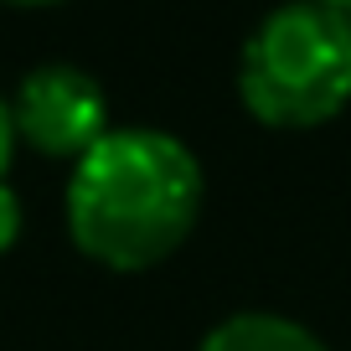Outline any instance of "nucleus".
<instances>
[{"label": "nucleus", "instance_id": "2", "mask_svg": "<svg viewBox=\"0 0 351 351\" xmlns=\"http://www.w3.org/2000/svg\"><path fill=\"white\" fill-rule=\"evenodd\" d=\"M238 104L279 134L320 130L351 109V21L315 0H285L238 47Z\"/></svg>", "mask_w": 351, "mask_h": 351}, {"label": "nucleus", "instance_id": "4", "mask_svg": "<svg viewBox=\"0 0 351 351\" xmlns=\"http://www.w3.org/2000/svg\"><path fill=\"white\" fill-rule=\"evenodd\" d=\"M197 351H330L310 326L279 310H238L202 336Z\"/></svg>", "mask_w": 351, "mask_h": 351}, {"label": "nucleus", "instance_id": "7", "mask_svg": "<svg viewBox=\"0 0 351 351\" xmlns=\"http://www.w3.org/2000/svg\"><path fill=\"white\" fill-rule=\"evenodd\" d=\"M0 5H16V11H52V5H73V0H0Z\"/></svg>", "mask_w": 351, "mask_h": 351}, {"label": "nucleus", "instance_id": "5", "mask_svg": "<svg viewBox=\"0 0 351 351\" xmlns=\"http://www.w3.org/2000/svg\"><path fill=\"white\" fill-rule=\"evenodd\" d=\"M21 232H26V207L11 181H0V253H11L21 243Z\"/></svg>", "mask_w": 351, "mask_h": 351}, {"label": "nucleus", "instance_id": "1", "mask_svg": "<svg viewBox=\"0 0 351 351\" xmlns=\"http://www.w3.org/2000/svg\"><path fill=\"white\" fill-rule=\"evenodd\" d=\"M207 207L202 155L160 124H114L67 165L62 222L73 248L109 274H150L186 248Z\"/></svg>", "mask_w": 351, "mask_h": 351}, {"label": "nucleus", "instance_id": "8", "mask_svg": "<svg viewBox=\"0 0 351 351\" xmlns=\"http://www.w3.org/2000/svg\"><path fill=\"white\" fill-rule=\"evenodd\" d=\"M315 5H326V11H336V16H346V21H351V0H315Z\"/></svg>", "mask_w": 351, "mask_h": 351}, {"label": "nucleus", "instance_id": "3", "mask_svg": "<svg viewBox=\"0 0 351 351\" xmlns=\"http://www.w3.org/2000/svg\"><path fill=\"white\" fill-rule=\"evenodd\" d=\"M5 99H11L21 150L42 155V160L73 165L77 155H88L114 130L104 83L88 67L67 62V57H47V62L26 67Z\"/></svg>", "mask_w": 351, "mask_h": 351}, {"label": "nucleus", "instance_id": "6", "mask_svg": "<svg viewBox=\"0 0 351 351\" xmlns=\"http://www.w3.org/2000/svg\"><path fill=\"white\" fill-rule=\"evenodd\" d=\"M16 150H21V140H16V119H11V99L0 93V181L11 176V160Z\"/></svg>", "mask_w": 351, "mask_h": 351}]
</instances>
